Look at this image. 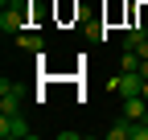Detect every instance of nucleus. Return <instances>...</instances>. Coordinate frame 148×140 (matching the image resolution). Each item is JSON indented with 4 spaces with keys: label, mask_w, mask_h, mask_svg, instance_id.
Masks as SVG:
<instances>
[{
    "label": "nucleus",
    "mask_w": 148,
    "mask_h": 140,
    "mask_svg": "<svg viewBox=\"0 0 148 140\" xmlns=\"http://www.w3.org/2000/svg\"><path fill=\"white\" fill-rule=\"evenodd\" d=\"M16 49H29V54H45V37H37V33H16Z\"/></svg>",
    "instance_id": "7"
},
{
    "label": "nucleus",
    "mask_w": 148,
    "mask_h": 140,
    "mask_svg": "<svg viewBox=\"0 0 148 140\" xmlns=\"http://www.w3.org/2000/svg\"><path fill=\"white\" fill-rule=\"evenodd\" d=\"M0 29H4V37H8V33H12V37L25 33L29 29V8L25 4H4V8H0Z\"/></svg>",
    "instance_id": "2"
},
{
    "label": "nucleus",
    "mask_w": 148,
    "mask_h": 140,
    "mask_svg": "<svg viewBox=\"0 0 148 140\" xmlns=\"http://www.w3.org/2000/svg\"><path fill=\"white\" fill-rule=\"evenodd\" d=\"M132 124H136V119H127V115L119 111V119L107 128V140H132Z\"/></svg>",
    "instance_id": "6"
},
{
    "label": "nucleus",
    "mask_w": 148,
    "mask_h": 140,
    "mask_svg": "<svg viewBox=\"0 0 148 140\" xmlns=\"http://www.w3.org/2000/svg\"><path fill=\"white\" fill-rule=\"evenodd\" d=\"M0 111H21V86L0 78Z\"/></svg>",
    "instance_id": "4"
},
{
    "label": "nucleus",
    "mask_w": 148,
    "mask_h": 140,
    "mask_svg": "<svg viewBox=\"0 0 148 140\" xmlns=\"http://www.w3.org/2000/svg\"><path fill=\"white\" fill-rule=\"evenodd\" d=\"M107 86H111V91H119L123 99H127V95H140V86H144V74H140V70H119V74L111 78Z\"/></svg>",
    "instance_id": "3"
},
{
    "label": "nucleus",
    "mask_w": 148,
    "mask_h": 140,
    "mask_svg": "<svg viewBox=\"0 0 148 140\" xmlns=\"http://www.w3.org/2000/svg\"><path fill=\"white\" fill-rule=\"evenodd\" d=\"M0 140H33V128L21 111H0Z\"/></svg>",
    "instance_id": "1"
},
{
    "label": "nucleus",
    "mask_w": 148,
    "mask_h": 140,
    "mask_svg": "<svg viewBox=\"0 0 148 140\" xmlns=\"http://www.w3.org/2000/svg\"><path fill=\"white\" fill-rule=\"evenodd\" d=\"M119 70H140V54H136V49H123V58H119Z\"/></svg>",
    "instance_id": "8"
},
{
    "label": "nucleus",
    "mask_w": 148,
    "mask_h": 140,
    "mask_svg": "<svg viewBox=\"0 0 148 140\" xmlns=\"http://www.w3.org/2000/svg\"><path fill=\"white\" fill-rule=\"evenodd\" d=\"M140 95H144V99H148V78H144V86H140Z\"/></svg>",
    "instance_id": "9"
},
{
    "label": "nucleus",
    "mask_w": 148,
    "mask_h": 140,
    "mask_svg": "<svg viewBox=\"0 0 148 140\" xmlns=\"http://www.w3.org/2000/svg\"><path fill=\"white\" fill-rule=\"evenodd\" d=\"M123 115L136 119V124L148 119V99H144V95H127V99H123Z\"/></svg>",
    "instance_id": "5"
}]
</instances>
